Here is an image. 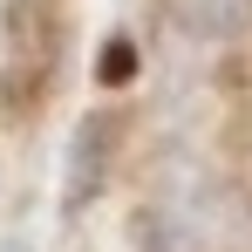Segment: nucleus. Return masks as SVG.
<instances>
[{"label": "nucleus", "instance_id": "obj_3", "mask_svg": "<svg viewBox=\"0 0 252 252\" xmlns=\"http://www.w3.org/2000/svg\"><path fill=\"white\" fill-rule=\"evenodd\" d=\"M102 82H129V41H109V55H102Z\"/></svg>", "mask_w": 252, "mask_h": 252}, {"label": "nucleus", "instance_id": "obj_1", "mask_svg": "<svg viewBox=\"0 0 252 252\" xmlns=\"http://www.w3.org/2000/svg\"><path fill=\"white\" fill-rule=\"evenodd\" d=\"M109 150H116V116H89L68 143V205H89L102 191V170H109Z\"/></svg>", "mask_w": 252, "mask_h": 252}, {"label": "nucleus", "instance_id": "obj_2", "mask_svg": "<svg viewBox=\"0 0 252 252\" xmlns=\"http://www.w3.org/2000/svg\"><path fill=\"white\" fill-rule=\"evenodd\" d=\"M184 28L198 41H232L252 28V0H184Z\"/></svg>", "mask_w": 252, "mask_h": 252}]
</instances>
